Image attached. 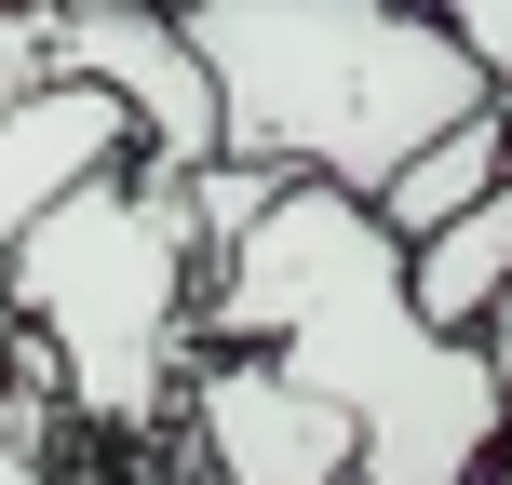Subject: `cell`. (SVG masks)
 <instances>
[{"label":"cell","mask_w":512,"mask_h":485,"mask_svg":"<svg viewBox=\"0 0 512 485\" xmlns=\"http://www.w3.org/2000/svg\"><path fill=\"white\" fill-rule=\"evenodd\" d=\"M68 391H54V351L27 324H0V485H54V459H68Z\"/></svg>","instance_id":"cell-9"},{"label":"cell","mask_w":512,"mask_h":485,"mask_svg":"<svg viewBox=\"0 0 512 485\" xmlns=\"http://www.w3.org/2000/svg\"><path fill=\"white\" fill-rule=\"evenodd\" d=\"M0 14H54V0H0Z\"/></svg>","instance_id":"cell-13"},{"label":"cell","mask_w":512,"mask_h":485,"mask_svg":"<svg viewBox=\"0 0 512 485\" xmlns=\"http://www.w3.org/2000/svg\"><path fill=\"white\" fill-rule=\"evenodd\" d=\"M486 485H512V459H486Z\"/></svg>","instance_id":"cell-14"},{"label":"cell","mask_w":512,"mask_h":485,"mask_svg":"<svg viewBox=\"0 0 512 485\" xmlns=\"http://www.w3.org/2000/svg\"><path fill=\"white\" fill-rule=\"evenodd\" d=\"M176 432L203 485H351V418L324 391H297L270 351H230L203 337L176 378Z\"/></svg>","instance_id":"cell-4"},{"label":"cell","mask_w":512,"mask_h":485,"mask_svg":"<svg viewBox=\"0 0 512 485\" xmlns=\"http://www.w3.org/2000/svg\"><path fill=\"white\" fill-rule=\"evenodd\" d=\"M176 41L203 54L216 149L270 162V176L378 189L405 149H432L445 122H472L486 68L445 41L418 0H162Z\"/></svg>","instance_id":"cell-2"},{"label":"cell","mask_w":512,"mask_h":485,"mask_svg":"<svg viewBox=\"0 0 512 485\" xmlns=\"http://www.w3.org/2000/svg\"><path fill=\"white\" fill-rule=\"evenodd\" d=\"M108 162H135V122H122V95L108 81H27L14 108H0V243L27 230L41 203H68L81 176H108Z\"/></svg>","instance_id":"cell-6"},{"label":"cell","mask_w":512,"mask_h":485,"mask_svg":"<svg viewBox=\"0 0 512 485\" xmlns=\"http://www.w3.org/2000/svg\"><path fill=\"white\" fill-rule=\"evenodd\" d=\"M472 351H486V378L512 391V297H486V324H472Z\"/></svg>","instance_id":"cell-12"},{"label":"cell","mask_w":512,"mask_h":485,"mask_svg":"<svg viewBox=\"0 0 512 485\" xmlns=\"http://www.w3.org/2000/svg\"><path fill=\"white\" fill-rule=\"evenodd\" d=\"M0 310L54 351L68 432L108 459H149V432H176V378L203 351V243H189V189L149 162H108L68 203H41L0 243Z\"/></svg>","instance_id":"cell-3"},{"label":"cell","mask_w":512,"mask_h":485,"mask_svg":"<svg viewBox=\"0 0 512 485\" xmlns=\"http://www.w3.org/2000/svg\"><path fill=\"white\" fill-rule=\"evenodd\" d=\"M486 176H499V108H472V122H445L432 149H405L378 189H364V216H378L391 243H418V230H445V216H472L486 203Z\"/></svg>","instance_id":"cell-8"},{"label":"cell","mask_w":512,"mask_h":485,"mask_svg":"<svg viewBox=\"0 0 512 485\" xmlns=\"http://www.w3.org/2000/svg\"><path fill=\"white\" fill-rule=\"evenodd\" d=\"M203 337L270 351L297 391L351 418V485H486L512 391L472 337L405 297V243L364 216V189L283 176L230 243L203 256Z\"/></svg>","instance_id":"cell-1"},{"label":"cell","mask_w":512,"mask_h":485,"mask_svg":"<svg viewBox=\"0 0 512 485\" xmlns=\"http://www.w3.org/2000/svg\"><path fill=\"white\" fill-rule=\"evenodd\" d=\"M418 14H432L445 41L486 68V95H512V0H418Z\"/></svg>","instance_id":"cell-10"},{"label":"cell","mask_w":512,"mask_h":485,"mask_svg":"<svg viewBox=\"0 0 512 485\" xmlns=\"http://www.w3.org/2000/svg\"><path fill=\"white\" fill-rule=\"evenodd\" d=\"M41 68L108 81V95H122V122H135V162H149V176L216 162L203 54L176 41V14H162V0H54V14H41Z\"/></svg>","instance_id":"cell-5"},{"label":"cell","mask_w":512,"mask_h":485,"mask_svg":"<svg viewBox=\"0 0 512 485\" xmlns=\"http://www.w3.org/2000/svg\"><path fill=\"white\" fill-rule=\"evenodd\" d=\"M27 81H54V68H41V14H0V108H14Z\"/></svg>","instance_id":"cell-11"},{"label":"cell","mask_w":512,"mask_h":485,"mask_svg":"<svg viewBox=\"0 0 512 485\" xmlns=\"http://www.w3.org/2000/svg\"><path fill=\"white\" fill-rule=\"evenodd\" d=\"M405 297L432 310L445 337H472L486 297H512V95H499V176H486V203L405 243Z\"/></svg>","instance_id":"cell-7"}]
</instances>
